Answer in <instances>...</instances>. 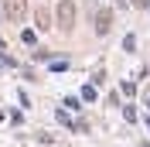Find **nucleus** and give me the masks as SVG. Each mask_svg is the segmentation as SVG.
<instances>
[{
  "label": "nucleus",
  "instance_id": "nucleus-1",
  "mask_svg": "<svg viewBox=\"0 0 150 147\" xmlns=\"http://www.w3.org/2000/svg\"><path fill=\"white\" fill-rule=\"evenodd\" d=\"M55 24H58V31H65V34L75 28V4H72V0H62V4H58Z\"/></svg>",
  "mask_w": 150,
  "mask_h": 147
},
{
  "label": "nucleus",
  "instance_id": "nucleus-2",
  "mask_svg": "<svg viewBox=\"0 0 150 147\" xmlns=\"http://www.w3.org/2000/svg\"><path fill=\"white\" fill-rule=\"evenodd\" d=\"M4 7H0V14H4V21H24V14H28V0H0Z\"/></svg>",
  "mask_w": 150,
  "mask_h": 147
},
{
  "label": "nucleus",
  "instance_id": "nucleus-3",
  "mask_svg": "<svg viewBox=\"0 0 150 147\" xmlns=\"http://www.w3.org/2000/svg\"><path fill=\"white\" fill-rule=\"evenodd\" d=\"M112 28V10H99L96 14V34H109Z\"/></svg>",
  "mask_w": 150,
  "mask_h": 147
},
{
  "label": "nucleus",
  "instance_id": "nucleus-4",
  "mask_svg": "<svg viewBox=\"0 0 150 147\" xmlns=\"http://www.w3.org/2000/svg\"><path fill=\"white\" fill-rule=\"evenodd\" d=\"M51 24H55V21H51V14H48L45 7H38V10H34V28H38V31H48Z\"/></svg>",
  "mask_w": 150,
  "mask_h": 147
},
{
  "label": "nucleus",
  "instance_id": "nucleus-5",
  "mask_svg": "<svg viewBox=\"0 0 150 147\" xmlns=\"http://www.w3.org/2000/svg\"><path fill=\"white\" fill-rule=\"evenodd\" d=\"M82 99H85V103L96 99V86H82Z\"/></svg>",
  "mask_w": 150,
  "mask_h": 147
},
{
  "label": "nucleus",
  "instance_id": "nucleus-6",
  "mask_svg": "<svg viewBox=\"0 0 150 147\" xmlns=\"http://www.w3.org/2000/svg\"><path fill=\"white\" fill-rule=\"evenodd\" d=\"M123 116H126V120L133 123V120H137V106H123Z\"/></svg>",
  "mask_w": 150,
  "mask_h": 147
},
{
  "label": "nucleus",
  "instance_id": "nucleus-7",
  "mask_svg": "<svg viewBox=\"0 0 150 147\" xmlns=\"http://www.w3.org/2000/svg\"><path fill=\"white\" fill-rule=\"evenodd\" d=\"M133 45H137V38H133V34H126V38H123V48H126V51H133Z\"/></svg>",
  "mask_w": 150,
  "mask_h": 147
},
{
  "label": "nucleus",
  "instance_id": "nucleus-8",
  "mask_svg": "<svg viewBox=\"0 0 150 147\" xmlns=\"http://www.w3.org/2000/svg\"><path fill=\"white\" fill-rule=\"evenodd\" d=\"M58 123H65V127H72V116H68L65 110H58Z\"/></svg>",
  "mask_w": 150,
  "mask_h": 147
},
{
  "label": "nucleus",
  "instance_id": "nucleus-9",
  "mask_svg": "<svg viewBox=\"0 0 150 147\" xmlns=\"http://www.w3.org/2000/svg\"><path fill=\"white\" fill-rule=\"evenodd\" d=\"M133 7H140V10H150V0H130Z\"/></svg>",
  "mask_w": 150,
  "mask_h": 147
},
{
  "label": "nucleus",
  "instance_id": "nucleus-10",
  "mask_svg": "<svg viewBox=\"0 0 150 147\" xmlns=\"http://www.w3.org/2000/svg\"><path fill=\"white\" fill-rule=\"evenodd\" d=\"M116 7H126V0H116Z\"/></svg>",
  "mask_w": 150,
  "mask_h": 147
},
{
  "label": "nucleus",
  "instance_id": "nucleus-11",
  "mask_svg": "<svg viewBox=\"0 0 150 147\" xmlns=\"http://www.w3.org/2000/svg\"><path fill=\"white\" fill-rule=\"evenodd\" d=\"M147 130H150V120H147Z\"/></svg>",
  "mask_w": 150,
  "mask_h": 147
}]
</instances>
